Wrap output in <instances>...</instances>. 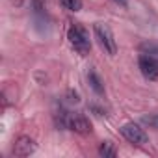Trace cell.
I'll use <instances>...</instances> for the list:
<instances>
[{
    "instance_id": "1",
    "label": "cell",
    "mask_w": 158,
    "mask_h": 158,
    "mask_svg": "<svg viewBox=\"0 0 158 158\" xmlns=\"http://www.w3.org/2000/svg\"><path fill=\"white\" fill-rule=\"evenodd\" d=\"M67 39H69V43L73 45V48H74L78 54H82V56L89 54V50H91V41H89V34H88V30H86L84 26L73 24V26L69 28V32H67Z\"/></svg>"
},
{
    "instance_id": "6",
    "label": "cell",
    "mask_w": 158,
    "mask_h": 158,
    "mask_svg": "<svg viewBox=\"0 0 158 158\" xmlns=\"http://www.w3.org/2000/svg\"><path fill=\"white\" fill-rule=\"evenodd\" d=\"M35 152V141L30 136H21L17 138L15 145H13V154L15 156H30Z\"/></svg>"
},
{
    "instance_id": "5",
    "label": "cell",
    "mask_w": 158,
    "mask_h": 158,
    "mask_svg": "<svg viewBox=\"0 0 158 158\" xmlns=\"http://www.w3.org/2000/svg\"><path fill=\"white\" fill-rule=\"evenodd\" d=\"M139 71L147 80H158V58L151 54H141L138 60Z\"/></svg>"
},
{
    "instance_id": "4",
    "label": "cell",
    "mask_w": 158,
    "mask_h": 158,
    "mask_svg": "<svg viewBox=\"0 0 158 158\" xmlns=\"http://www.w3.org/2000/svg\"><path fill=\"white\" fill-rule=\"evenodd\" d=\"M121 134H123L130 143H134V145H145V143H149V136H147L145 130H143L139 125H136V123H127V125H123V127H121Z\"/></svg>"
},
{
    "instance_id": "8",
    "label": "cell",
    "mask_w": 158,
    "mask_h": 158,
    "mask_svg": "<svg viewBox=\"0 0 158 158\" xmlns=\"http://www.w3.org/2000/svg\"><path fill=\"white\" fill-rule=\"evenodd\" d=\"M99 154L104 156V158H114V156L117 154V151H115V147H114L110 141H106V143H102V145L99 147Z\"/></svg>"
},
{
    "instance_id": "14",
    "label": "cell",
    "mask_w": 158,
    "mask_h": 158,
    "mask_svg": "<svg viewBox=\"0 0 158 158\" xmlns=\"http://www.w3.org/2000/svg\"><path fill=\"white\" fill-rule=\"evenodd\" d=\"M117 4H121V6H127V0H115Z\"/></svg>"
},
{
    "instance_id": "7",
    "label": "cell",
    "mask_w": 158,
    "mask_h": 158,
    "mask_svg": "<svg viewBox=\"0 0 158 158\" xmlns=\"http://www.w3.org/2000/svg\"><path fill=\"white\" fill-rule=\"evenodd\" d=\"M88 82H89L91 89H93L97 95H104V84H102L101 76H99L95 71H89V73H88Z\"/></svg>"
},
{
    "instance_id": "3",
    "label": "cell",
    "mask_w": 158,
    "mask_h": 158,
    "mask_svg": "<svg viewBox=\"0 0 158 158\" xmlns=\"http://www.w3.org/2000/svg\"><path fill=\"white\" fill-rule=\"evenodd\" d=\"M93 30H95V37H97L101 48H102L108 56H115V54H117V43H115V37H114L110 26L104 24V23H97V24L93 26Z\"/></svg>"
},
{
    "instance_id": "12",
    "label": "cell",
    "mask_w": 158,
    "mask_h": 158,
    "mask_svg": "<svg viewBox=\"0 0 158 158\" xmlns=\"http://www.w3.org/2000/svg\"><path fill=\"white\" fill-rule=\"evenodd\" d=\"M145 125H149L151 128H156L158 130V114H151V115H143L141 119Z\"/></svg>"
},
{
    "instance_id": "11",
    "label": "cell",
    "mask_w": 158,
    "mask_h": 158,
    "mask_svg": "<svg viewBox=\"0 0 158 158\" xmlns=\"http://www.w3.org/2000/svg\"><path fill=\"white\" fill-rule=\"evenodd\" d=\"M141 50H143V54H151V56L158 58V45H154V43H143Z\"/></svg>"
},
{
    "instance_id": "9",
    "label": "cell",
    "mask_w": 158,
    "mask_h": 158,
    "mask_svg": "<svg viewBox=\"0 0 158 158\" xmlns=\"http://www.w3.org/2000/svg\"><path fill=\"white\" fill-rule=\"evenodd\" d=\"M60 4L69 11H80L82 10V0H60Z\"/></svg>"
},
{
    "instance_id": "2",
    "label": "cell",
    "mask_w": 158,
    "mask_h": 158,
    "mask_svg": "<svg viewBox=\"0 0 158 158\" xmlns=\"http://www.w3.org/2000/svg\"><path fill=\"white\" fill-rule=\"evenodd\" d=\"M56 123H58L61 128H69V130L78 132V134H88V132L91 130L89 121H88L82 114H67V112H60Z\"/></svg>"
},
{
    "instance_id": "10",
    "label": "cell",
    "mask_w": 158,
    "mask_h": 158,
    "mask_svg": "<svg viewBox=\"0 0 158 158\" xmlns=\"http://www.w3.org/2000/svg\"><path fill=\"white\" fill-rule=\"evenodd\" d=\"M32 8L35 11V15H45V6H47V0H30Z\"/></svg>"
},
{
    "instance_id": "13",
    "label": "cell",
    "mask_w": 158,
    "mask_h": 158,
    "mask_svg": "<svg viewBox=\"0 0 158 158\" xmlns=\"http://www.w3.org/2000/svg\"><path fill=\"white\" fill-rule=\"evenodd\" d=\"M69 101L71 102H78L80 101V95H78L76 91H73V89H69Z\"/></svg>"
}]
</instances>
